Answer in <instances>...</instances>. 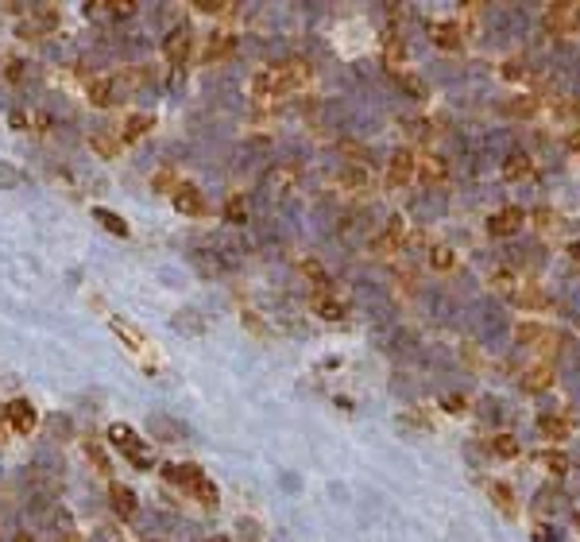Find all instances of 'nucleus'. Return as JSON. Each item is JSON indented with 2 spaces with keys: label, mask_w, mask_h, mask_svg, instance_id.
Listing matches in <instances>:
<instances>
[{
  "label": "nucleus",
  "mask_w": 580,
  "mask_h": 542,
  "mask_svg": "<svg viewBox=\"0 0 580 542\" xmlns=\"http://www.w3.org/2000/svg\"><path fill=\"white\" fill-rule=\"evenodd\" d=\"M310 81V67L306 62H283V67H267L252 78V93L255 97H279L290 93V89L306 86Z\"/></svg>",
  "instance_id": "nucleus-1"
},
{
  "label": "nucleus",
  "mask_w": 580,
  "mask_h": 542,
  "mask_svg": "<svg viewBox=\"0 0 580 542\" xmlns=\"http://www.w3.org/2000/svg\"><path fill=\"white\" fill-rule=\"evenodd\" d=\"M109 438H112V446L116 449H124V454L132 457V465H139V469H147V449H144V442L136 438V430H132V426H124V422H116L112 430H109Z\"/></svg>",
  "instance_id": "nucleus-2"
},
{
  "label": "nucleus",
  "mask_w": 580,
  "mask_h": 542,
  "mask_svg": "<svg viewBox=\"0 0 580 542\" xmlns=\"http://www.w3.org/2000/svg\"><path fill=\"white\" fill-rule=\"evenodd\" d=\"M545 23H550V31H561V35L576 31L580 28V4H550L545 8Z\"/></svg>",
  "instance_id": "nucleus-3"
},
{
  "label": "nucleus",
  "mask_w": 580,
  "mask_h": 542,
  "mask_svg": "<svg viewBox=\"0 0 580 542\" xmlns=\"http://www.w3.org/2000/svg\"><path fill=\"white\" fill-rule=\"evenodd\" d=\"M174 205H178L182 213H186V217H205V213H209V205H205V198L202 194H197V186H190V183H178L174 186Z\"/></svg>",
  "instance_id": "nucleus-4"
},
{
  "label": "nucleus",
  "mask_w": 580,
  "mask_h": 542,
  "mask_svg": "<svg viewBox=\"0 0 580 542\" xmlns=\"http://www.w3.org/2000/svg\"><path fill=\"white\" fill-rule=\"evenodd\" d=\"M170 476H174V480H182V484H190V488H194V496L202 500V504H217V488H213V484L205 480L197 469H170Z\"/></svg>",
  "instance_id": "nucleus-5"
},
{
  "label": "nucleus",
  "mask_w": 580,
  "mask_h": 542,
  "mask_svg": "<svg viewBox=\"0 0 580 542\" xmlns=\"http://www.w3.org/2000/svg\"><path fill=\"white\" fill-rule=\"evenodd\" d=\"M414 171H418V159H414V151H395L391 163H387V183L391 186H402L414 178Z\"/></svg>",
  "instance_id": "nucleus-6"
},
{
  "label": "nucleus",
  "mask_w": 580,
  "mask_h": 542,
  "mask_svg": "<svg viewBox=\"0 0 580 542\" xmlns=\"http://www.w3.org/2000/svg\"><path fill=\"white\" fill-rule=\"evenodd\" d=\"M522 221H526V213H522L518 205H507L503 213H495V217L487 221V233H492V236H511Z\"/></svg>",
  "instance_id": "nucleus-7"
},
{
  "label": "nucleus",
  "mask_w": 580,
  "mask_h": 542,
  "mask_svg": "<svg viewBox=\"0 0 580 542\" xmlns=\"http://www.w3.org/2000/svg\"><path fill=\"white\" fill-rule=\"evenodd\" d=\"M8 422H12V430H20V434H28V430H35V410H31V403H23V399H12L8 403Z\"/></svg>",
  "instance_id": "nucleus-8"
},
{
  "label": "nucleus",
  "mask_w": 580,
  "mask_h": 542,
  "mask_svg": "<svg viewBox=\"0 0 580 542\" xmlns=\"http://www.w3.org/2000/svg\"><path fill=\"white\" fill-rule=\"evenodd\" d=\"M503 175H507L511 183H530L538 171H534V163H530V155L515 151V155H507V163H503Z\"/></svg>",
  "instance_id": "nucleus-9"
},
{
  "label": "nucleus",
  "mask_w": 580,
  "mask_h": 542,
  "mask_svg": "<svg viewBox=\"0 0 580 542\" xmlns=\"http://www.w3.org/2000/svg\"><path fill=\"white\" fill-rule=\"evenodd\" d=\"M402 236H406V225H402L399 217H395L391 225H387L383 233H379L376 241H371V248H376V252H395V248H402Z\"/></svg>",
  "instance_id": "nucleus-10"
},
{
  "label": "nucleus",
  "mask_w": 580,
  "mask_h": 542,
  "mask_svg": "<svg viewBox=\"0 0 580 542\" xmlns=\"http://www.w3.org/2000/svg\"><path fill=\"white\" fill-rule=\"evenodd\" d=\"M112 330L120 333V341L128 345L136 357H147V352H151V349H147V341H144V333H139L136 325H128V322H120V318H112Z\"/></svg>",
  "instance_id": "nucleus-11"
},
{
  "label": "nucleus",
  "mask_w": 580,
  "mask_h": 542,
  "mask_svg": "<svg viewBox=\"0 0 580 542\" xmlns=\"http://www.w3.org/2000/svg\"><path fill=\"white\" fill-rule=\"evenodd\" d=\"M418 175H422V183L437 186V183H445V178H449V167H445L441 155H426V159L418 163Z\"/></svg>",
  "instance_id": "nucleus-12"
},
{
  "label": "nucleus",
  "mask_w": 580,
  "mask_h": 542,
  "mask_svg": "<svg viewBox=\"0 0 580 542\" xmlns=\"http://www.w3.org/2000/svg\"><path fill=\"white\" fill-rule=\"evenodd\" d=\"M429 35H434V43L441 47V51H457V47L464 43V35H460L457 23H434V28H429Z\"/></svg>",
  "instance_id": "nucleus-13"
},
{
  "label": "nucleus",
  "mask_w": 580,
  "mask_h": 542,
  "mask_svg": "<svg viewBox=\"0 0 580 542\" xmlns=\"http://www.w3.org/2000/svg\"><path fill=\"white\" fill-rule=\"evenodd\" d=\"M522 388H526L530 396H538V391L553 388V368H550V364H538V368H530V372L522 376Z\"/></svg>",
  "instance_id": "nucleus-14"
},
{
  "label": "nucleus",
  "mask_w": 580,
  "mask_h": 542,
  "mask_svg": "<svg viewBox=\"0 0 580 542\" xmlns=\"http://www.w3.org/2000/svg\"><path fill=\"white\" fill-rule=\"evenodd\" d=\"M155 128V120L151 117H144V113H136V117H128V125H124V132H120V139L124 144H136V139H144L147 132Z\"/></svg>",
  "instance_id": "nucleus-15"
},
{
  "label": "nucleus",
  "mask_w": 580,
  "mask_h": 542,
  "mask_svg": "<svg viewBox=\"0 0 580 542\" xmlns=\"http://www.w3.org/2000/svg\"><path fill=\"white\" fill-rule=\"evenodd\" d=\"M163 54H167V59H174V62H182V59H186V54H190V35H186V31H170V35H167V43H163Z\"/></svg>",
  "instance_id": "nucleus-16"
},
{
  "label": "nucleus",
  "mask_w": 580,
  "mask_h": 542,
  "mask_svg": "<svg viewBox=\"0 0 580 542\" xmlns=\"http://www.w3.org/2000/svg\"><path fill=\"white\" fill-rule=\"evenodd\" d=\"M487 496H492V504L499 507L503 515H515L518 512V504H515V496H511L507 484H487Z\"/></svg>",
  "instance_id": "nucleus-17"
},
{
  "label": "nucleus",
  "mask_w": 580,
  "mask_h": 542,
  "mask_svg": "<svg viewBox=\"0 0 580 542\" xmlns=\"http://www.w3.org/2000/svg\"><path fill=\"white\" fill-rule=\"evenodd\" d=\"M109 500H112L116 515H132V512H136V492H132V488H124V484H112Z\"/></svg>",
  "instance_id": "nucleus-18"
},
{
  "label": "nucleus",
  "mask_w": 580,
  "mask_h": 542,
  "mask_svg": "<svg viewBox=\"0 0 580 542\" xmlns=\"http://www.w3.org/2000/svg\"><path fill=\"white\" fill-rule=\"evenodd\" d=\"M228 54H236V39L232 35H217V39H209V47H205V59H228Z\"/></svg>",
  "instance_id": "nucleus-19"
},
{
  "label": "nucleus",
  "mask_w": 580,
  "mask_h": 542,
  "mask_svg": "<svg viewBox=\"0 0 580 542\" xmlns=\"http://www.w3.org/2000/svg\"><path fill=\"white\" fill-rule=\"evenodd\" d=\"M86 93H89V101H93L97 109H109V105H112V86H109L105 78L89 81V89H86Z\"/></svg>",
  "instance_id": "nucleus-20"
},
{
  "label": "nucleus",
  "mask_w": 580,
  "mask_h": 542,
  "mask_svg": "<svg viewBox=\"0 0 580 542\" xmlns=\"http://www.w3.org/2000/svg\"><path fill=\"white\" fill-rule=\"evenodd\" d=\"M225 221H232V225H244V221H248V202H244V194H232V198L225 202Z\"/></svg>",
  "instance_id": "nucleus-21"
},
{
  "label": "nucleus",
  "mask_w": 580,
  "mask_h": 542,
  "mask_svg": "<svg viewBox=\"0 0 580 542\" xmlns=\"http://www.w3.org/2000/svg\"><path fill=\"white\" fill-rule=\"evenodd\" d=\"M429 267H434V271H453V267H457V256H453V248L437 244V248L429 252Z\"/></svg>",
  "instance_id": "nucleus-22"
},
{
  "label": "nucleus",
  "mask_w": 580,
  "mask_h": 542,
  "mask_svg": "<svg viewBox=\"0 0 580 542\" xmlns=\"http://www.w3.org/2000/svg\"><path fill=\"white\" fill-rule=\"evenodd\" d=\"M538 430H542L545 438H557V442L569 438V422H565V418H553V415L542 418V422H538Z\"/></svg>",
  "instance_id": "nucleus-23"
},
{
  "label": "nucleus",
  "mask_w": 580,
  "mask_h": 542,
  "mask_svg": "<svg viewBox=\"0 0 580 542\" xmlns=\"http://www.w3.org/2000/svg\"><path fill=\"white\" fill-rule=\"evenodd\" d=\"M313 310H318V318H325V322H341V318H344V306H341V302H333V299H318V302H313Z\"/></svg>",
  "instance_id": "nucleus-24"
},
{
  "label": "nucleus",
  "mask_w": 580,
  "mask_h": 542,
  "mask_svg": "<svg viewBox=\"0 0 580 542\" xmlns=\"http://www.w3.org/2000/svg\"><path fill=\"white\" fill-rule=\"evenodd\" d=\"M383 54H387V62H391V67H399V62L406 59V43L399 35H387L383 39Z\"/></svg>",
  "instance_id": "nucleus-25"
},
{
  "label": "nucleus",
  "mask_w": 580,
  "mask_h": 542,
  "mask_svg": "<svg viewBox=\"0 0 580 542\" xmlns=\"http://www.w3.org/2000/svg\"><path fill=\"white\" fill-rule=\"evenodd\" d=\"M93 213H97V221H101L112 236H128V225H124L120 217H112V209H93Z\"/></svg>",
  "instance_id": "nucleus-26"
},
{
  "label": "nucleus",
  "mask_w": 580,
  "mask_h": 542,
  "mask_svg": "<svg viewBox=\"0 0 580 542\" xmlns=\"http://www.w3.org/2000/svg\"><path fill=\"white\" fill-rule=\"evenodd\" d=\"M518 299H522V306H526V310H545V294L538 291V287H522Z\"/></svg>",
  "instance_id": "nucleus-27"
},
{
  "label": "nucleus",
  "mask_w": 580,
  "mask_h": 542,
  "mask_svg": "<svg viewBox=\"0 0 580 542\" xmlns=\"http://www.w3.org/2000/svg\"><path fill=\"white\" fill-rule=\"evenodd\" d=\"M368 171H364V167H352V171H344V175H341V186H348V190H360V186H368Z\"/></svg>",
  "instance_id": "nucleus-28"
},
{
  "label": "nucleus",
  "mask_w": 580,
  "mask_h": 542,
  "mask_svg": "<svg viewBox=\"0 0 580 542\" xmlns=\"http://www.w3.org/2000/svg\"><path fill=\"white\" fill-rule=\"evenodd\" d=\"M492 449H495L499 457H515V454H518V442L511 438V434H499V438L492 442Z\"/></svg>",
  "instance_id": "nucleus-29"
},
{
  "label": "nucleus",
  "mask_w": 580,
  "mask_h": 542,
  "mask_svg": "<svg viewBox=\"0 0 580 542\" xmlns=\"http://www.w3.org/2000/svg\"><path fill=\"white\" fill-rule=\"evenodd\" d=\"M89 147H93L97 155H105V159H112V155H116V139L112 136H93V139H89Z\"/></svg>",
  "instance_id": "nucleus-30"
},
{
  "label": "nucleus",
  "mask_w": 580,
  "mask_h": 542,
  "mask_svg": "<svg viewBox=\"0 0 580 542\" xmlns=\"http://www.w3.org/2000/svg\"><path fill=\"white\" fill-rule=\"evenodd\" d=\"M399 86H402L410 97H422V93H426V86H422L418 74H399Z\"/></svg>",
  "instance_id": "nucleus-31"
},
{
  "label": "nucleus",
  "mask_w": 580,
  "mask_h": 542,
  "mask_svg": "<svg viewBox=\"0 0 580 542\" xmlns=\"http://www.w3.org/2000/svg\"><path fill=\"white\" fill-rule=\"evenodd\" d=\"M302 275L310 279V283L325 287V271H321V264H318V260H302Z\"/></svg>",
  "instance_id": "nucleus-32"
},
{
  "label": "nucleus",
  "mask_w": 580,
  "mask_h": 542,
  "mask_svg": "<svg viewBox=\"0 0 580 542\" xmlns=\"http://www.w3.org/2000/svg\"><path fill=\"white\" fill-rule=\"evenodd\" d=\"M31 16H35L39 31H51L54 23H58V12H54V8H35V12H31Z\"/></svg>",
  "instance_id": "nucleus-33"
},
{
  "label": "nucleus",
  "mask_w": 580,
  "mask_h": 542,
  "mask_svg": "<svg viewBox=\"0 0 580 542\" xmlns=\"http://www.w3.org/2000/svg\"><path fill=\"white\" fill-rule=\"evenodd\" d=\"M542 465H545L550 473H565V469H569V457H565V454H553V449H550V454H542Z\"/></svg>",
  "instance_id": "nucleus-34"
},
{
  "label": "nucleus",
  "mask_w": 580,
  "mask_h": 542,
  "mask_svg": "<svg viewBox=\"0 0 580 542\" xmlns=\"http://www.w3.org/2000/svg\"><path fill=\"white\" fill-rule=\"evenodd\" d=\"M538 338H545L538 325H518V341H526V345H538Z\"/></svg>",
  "instance_id": "nucleus-35"
},
{
  "label": "nucleus",
  "mask_w": 580,
  "mask_h": 542,
  "mask_svg": "<svg viewBox=\"0 0 580 542\" xmlns=\"http://www.w3.org/2000/svg\"><path fill=\"white\" fill-rule=\"evenodd\" d=\"M445 410H449V415H460V410H468V399H464V396H449V399H445Z\"/></svg>",
  "instance_id": "nucleus-36"
},
{
  "label": "nucleus",
  "mask_w": 580,
  "mask_h": 542,
  "mask_svg": "<svg viewBox=\"0 0 580 542\" xmlns=\"http://www.w3.org/2000/svg\"><path fill=\"white\" fill-rule=\"evenodd\" d=\"M495 287L499 291H515V275L511 271H495Z\"/></svg>",
  "instance_id": "nucleus-37"
},
{
  "label": "nucleus",
  "mask_w": 580,
  "mask_h": 542,
  "mask_svg": "<svg viewBox=\"0 0 580 542\" xmlns=\"http://www.w3.org/2000/svg\"><path fill=\"white\" fill-rule=\"evenodd\" d=\"M109 12L112 16H132V12H136V4H132V0H116V4H109Z\"/></svg>",
  "instance_id": "nucleus-38"
},
{
  "label": "nucleus",
  "mask_w": 580,
  "mask_h": 542,
  "mask_svg": "<svg viewBox=\"0 0 580 542\" xmlns=\"http://www.w3.org/2000/svg\"><path fill=\"white\" fill-rule=\"evenodd\" d=\"M511 113H526V117H530V113H534V101H530V97H522V101L511 105Z\"/></svg>",
  "instance_id": "nucleus-39"
},
{
  "label": "nucleus",
  "mask_w": 580,
  "mask_h": 542,
  "mask_svg": "<svg viewBox=\"0 0 580 542\" xmlns=\"http://www.w3.org/2000/svg\"><path fill=\"white\" fill-rule=\"evenodd\" d=\"M155 186H159V190H170V171H163V175H155Z\"/></svg>",
  "instance_id": "nucleus-40"
},
{
  "label": "nucleus",
  "mask_w": 580,
  "mask_h": 542,
  "mask_svg": "<svg viewBox=\"0 0 580 542\" xmlns=\"http://www.w3.org/2000/svg\"><path fill=\"white\" fill-rule=\"evenodd\" d=\"M565 147H569V151H580V128H576V132L565 139Z\"/></svg>",
  "instance_id": "nucleus-41"
},
{
  "label": "nucleus",
  "mask_w": 580,
  "mask_h": 542,
  "mask_svg": "<svg viewBox=\"0 0 580 542\" xmlns=\"http://www.w3.org/2000/svg\"><path fill=\"white\" fill-rule=\"evenodd\" d=\"M569 256H573L576 264H580V241H573V244H569Z\"/></svg>",
  "instance_id": "nucleus-42"
},
{
  "label": "nucleus",
  "mask_w": 580,
  "mask_h": 542,
  "mask_svg": "<svg viewBox=\"0 0 580 542\" xmlns=\"http://www.w3.org/2000/svg\"><path fill=\"white\" fill-rule=\"evenodd\" d=\"M12 542H35V538H31V535H28V531H20V535H16Z\"/></svg>",
  "instance_id": "nucleus-43"
},
{
  "label": "nucleus",
  "mask_w": 580,
  "mask_h": 542,
  "mask_svg": "<svg viewBox=\"0 0 580 542\" xmlns=\"http://www.w3.org/2000/svg\"><path fill=\"white\" fill-rule=\"evenodd\" d=\"M58 542H81V535H62Z\"/></svg>",
  "instance_id": "nucleus-44"
},
{
  "label": "nucleus",
  "mask_w": 580,
  "mask_h": 542,
  "mask_svg": "<svg viewBox=\"0 0 580 542\" xmlns=\"http://www.w3.org/2000/svg\"><path fill=\"white\" fill-rule=\"evenodd\" d=\"M213 542H228V538H213Z\"/></svg>",
  "instance_id": "nucleus-45"
}]
</instances>
